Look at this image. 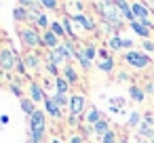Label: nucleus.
Masks as SVG:
<instances>
[{"instance_id":"obj_1","label":"nucleus","mask_w":154,"mask_h":143,"mask_svg":"<svg viewBox=\"0 0 154 143\" xmlns=\"http://www.w3.org/2000/svg\"><path fill=\"white\" fill-rule=\"evenodd\" d=\"M19 36H21V42L26 46H40L42 44V36H38V32L34 28H21Z\"/></svg>"},{"instance_id":"obj_2","label":"nucleus","mask_w":154,"mask_h":143,"mask_svg":"<svg viewBox=\"0 0 154 143\" xmlns=\"http://www.w3.org/2000/svg\"><path fill=\"white\" fill-rule=\"evenodd\" d=\"M125 61H127L131 67L141 70V67H146V65L150 63V57H148V55H143V53H137V51H129V53L125 55Z\"/></svg>"},{"instance_id":"obj_3","label":"nucleus","mask_w":154,"mask_h":143,"mask_svg":"<svg viewBox=\"0 0 154 143\" xmlns=\"http://www.w3.org/2000/svg\"><path fill=\"white\" fill-rule=\"evenodd\" d=\"M17 65H19L17 55L11 49H2V51H0V67H2V70H13Z\"/></svg>"},{"instance_id":"obj_4","label":"nucleus","mask_w":154,"mask_h":143,"mask_svg":"<svg viewBox=\"0 0 154 143\" xmlns=\"http://www.w3.org/2000/svg\"><path fill=\"white\" fill-rule=\"evenodd\" d=\"M85 95H72V99H70V112H72V116H80L82 114V109H85Z\"/></svg>"},{"instance_id":"obj_5","label":"nucleus","mask_w":154,"mask_h":143,"mask_svg":"<svg viewBox=\"0 0 154 143\" xmlns=\"http://www.w3.org/2000/svg\"><path fill=\"white\" fill-rule=\"evenodd\" d=\"M114 7L120 11V15H122L125 19H129L131 23L135 21V17H133V11H131V4H129V2H120V0H118V2H114Z\"/></svg>"},{"instance_id":"obj_6","label":"nucleus","mask_w":154,"mask_h":143,"mask_svg":"<svg viewBox=\"0 0 154 143\" xmlns=\"http://www.w3.org/2000/svg\"><path fill=\"white\" fill-rule=\"evenodd\" d=\"M131 11H133V17H137L141 23H143V21H148V11H146V7H143V4L133 2V4H131Z\"/></svg>"},{"instance_id":"obj_7","label":"nucleus","mask_w":154,"mask_h":143,"mask_svg":"<svg viewBox=\"0 0 154 143\" xmlns=\"http://www.w3.org/2000/svg\"><path fill=\"white\" fill-rule=\"evenodd\" d=\"M72 19H74L78 25H82L85 30H89V32H93V30H95V23H93V21H91L87 15H74Z\"/></svg>"},{"instance_id":"obj_8","label":"nucleus","mask_w":154,"mask_h":143,"mask_svg":"<svg viewBox=\"0 0 154 143\" xmlns=\"http://www.w3.org/2000/svg\"><path fill=\"white\" fill-rule=\"evenodd\" d=\"M42 44H45V46H49V49H57V46H59V38L49 30V32L42 36Z\"/></svg>"},{"instance_id":"obj_9","label":"nucleus","mask_w":154,"mask_h":143,"mask_svg":"<svg viewBox=\"0 0 154 143\" xmlns=\"http://www.w3.org/2000/svg\"><path fill=\"white\" fill-rule=\"evenodd\" d=\"M30 95H32V101L34 103H38V101H45L47 97H45V93H42V88L36 84V82H32V86H30Z\"/></svg>"},{"instance_id":"obj_10","label":"nucleus","mask_w":154,"mask_h":143,"mask_svg":"<svg viewBox=\"0 0 154 143\" xmlns=\"http://www.w3.org/2000/svg\"><path fill=\"white\" fill-rule=\"evenodd\" d=\"M45 105H47V112H49L51 118H59V107H57V103L53 101V97H47V99H45Z\"/></svg>"},{"instance_id":"obj_11","label":"nucleus","mask_w":154,"mask_h":143,"mask_svg":"<svg viewBox=\"0 0 154 143\" xmlns=\"http://www.w3.org/2000/svg\"><path fill=\"white\" fill-rule=\"evenodd\" d=\"M93 130H95V135H97V137H103L106 133H110V124L101 118L99 122H95V124H93Z\"/></svg>"},{"instance_id":"obj_12","label":"nucleus","mask_w":154,"mask_h":143,"mask_svg":"<svg viewBox=\"0 0 154 143\" xmlns=\"http://www.w3.org/2000/svg\"><path fill=\"white\" fill-rule=\"evenodd\" d=\"M131 28H133V32H135V34H139L141 38H148V36H150V30H148L141 21H137V19L131 23Z\"/></svg>"},{"instance_id":"obj_13","label":"nucleus","mask_w":154,"mask_h":143,"mask_svg":"<svg viewBox=\"0 0 154 143\" xmlns=\"http://www.w3.org/2000/svg\"><path fill=\"white\" fill-rule=\"evenodd\" d=\"M63 78H66L68 84H76V82H78V74H76L74 67H70V65L63 67Z\"/></svg>"},{"instance_id":"obj_14","label":"nucleus","mask_w":154,"mask_h":143,"mask_svg":"<svg viewBox=\"0 0 154 143\" xmlns=\"http://www.w3.org/2000/svg\"><path fill=\"white\" fill-rule=\"evenodd\" d=\"M99 120H101V112H99L97 107H91V109L87 112V122L95 124V122H99Z\"/></svg>"},{"instance_id":"obj_15","label":"nucleus","mask_w":154,"mask_h":143,"mask_svg":"<svg viewBox=\"0 0 154 143\" xmlns=\"http://www.w3.org/2000/svg\"><path fill=\"white\" fill-rule=\"evenodd\" d=\"M21 109H23L28 116H32V114L36 112V107H34V101H32V99H21Z\"/></svg>"},{"instance_id":"obj_16","label":"nucleus","mask_w":154,"mask_h":143,"mask_svg":"<svg viewBox=\"0 0 154 143\" xmlns=\"http://www.w3.org/2000/svg\"><path fill=\"white\" fill-rule=\"evenodd\" d=\"M13 17L19 19V21H23V19H30V13L26 11V7H17V9L13 11Z\"/></svg>"},{"instance_id":"obj_17","label":"nucleus","mask_w":154,"mask_h":143,"mask_svg":"<svg viewBox=\"0 0 154 143\" xmlns=\"http://www.w3.org/2000/svg\"><path fill=\"white\" fill-rule=\"evenodd\" d=\"M97 67H99L101 72H112V67H114V61H112L110 57H106L103 61H97Z\"/></svg>"},{"instance_id":"obj_18","label":"nucleus","mask_w":154,"mask_h":143,"mask_svg":"<svg viewBox=\"0 0 154 143\" xmlns=\"http://www.w3.org/2000/svg\"><path fill=\"white\" fill-rule=\"evenodd\" d=\"M129 95H131L133 101H143V91L137 88V86H131V88H129Z\"/></svg>"},{"instance_id":"obj_19","label":"nucleus","mask_w":154,"mask_h":143,"mask_svg":"<svg viewBox=\"0 0 154 143\" xmlns=\"http://www.w3.org/2000/svg\"><path fill=\"white\" fill-rule=\"evenodd\" d=\"M55 82H57V93H59V95H66L68 88H70V84L66 82V78H57Z\"/></svg>"},{"instance_id":"obj_20","label":"nucleus","mask_w":154,"mask_h":143,"mask_svg":"<svg viewBox=\"0 0 154 143\" xmlns=\"http://www.w3.org/2000/svg\"><path fill=\"white\" fill-rule=\"evenodd\" d=\"M139 135H143V137H154V130L150 128V124H148V120L139 124Z\"/></svg>"},{"instance_id":"obj_21","label":"nucleus","mask_w":154,"mask_h":143,"mask_svg":"<svg viewBox=\"0 0 154 143\" xmlns=\"http://www.w3.org/2000/svg\"><path fill=\"white\" fill-rule=\"evenodd\" d=\"M49 28H51V32H53V34H55V36H57V38H59V36H63V34H66V30H63V25H61V23H57V21H53V23H51V25H49Z\"/></svg>"},{"instance_id":"obj_22","label":"nucleus","mask_w":154,"mask_h":143,"mask_svg":"<svg viewBox=\"0 0 154 143\" xmlns=\"http://www.w3.org/2000/svg\"><path fill=\"white\" fill-rule=\"evenodd\" d=\"M23 61H26V65H28V67H36V65H38V57H36V55H32V53H28V55L23 57Z\"/></svg>"},{"instance_id":"obj_23","label":"nucleus","mask_w":154,"mask_h":143,"mask_svg":"<svg viewBox=\"0 0 154 143\" xmlns=\"http://www.w3.org/2000/svg\"><path fill=\"white\" fill-rule=\"evenodd\" d=\"M110 49H114V51H118V49H122V38H118V36H114V38H110Z\"/></svg>"},{"instance_id":"obj_24","label":"nucleus","mask_w":154,"mask_h":143,"mask_svg":"<svg viewBox=\"0 0 154 143\" xmlns=\"http://www.w3.org/2000/svg\"><path fill=\"white\" fill-rule=\"evenodd\" d=\"M101 143H116V133H114V130L106 133V135L101 137Z\"/></svg>"},{"instance_id":"obj_25","label":"nucleus","mask_w":154,"mask_h":143,"mask_svg":"<svg viewBox=\"0 0 154 143\" xmlns=\"http://www.w3.org/2000/svg\"><path fill=\"white\" fill-rule=\"evenodd\" d=\"M53 101L57 103V107H63V105L68 103V99H66V95H59V93H57V95H53Z\"/></svg>"},{"instance_id":"obj_26","label":"nucleus","mask_w":154,"mask_h":143,"mask_svg":"<svg viewBox=\"0 0 154 143\" xmlns=\"http://www.w3.org/2000/svg\"><path fill=\"white\" fill-rule=\"evenodd\" d=\"M40 7H45L49 11H55L57 9V2H55V0H45V2H40Z\"/></svg>"},{"instance_id":"obj_27","label":"nucleus","mask_w":154,"mask_h":143,"mask_svg":"<svg viewBox=\"0 0 154 143\" xmlns=\"http://www.w3.org/2000/svg\"><path fill=\"white\" fill-rule=\"evenodd\" d=\"M137 122H139V114H137V112H133V114H131V118H129V124L133 126V124H137Z\"/></svg>"},{"instance_id":"obj_28","label":"nucleus","mask_w":154,"mask_h":143,"mask_svg":"<svg viewBox=\"0 0 154 143\" xmlns=\"http://www.w3.org/2000/svg\"><path fill=\"white\" fill-rule=\"evenodd\" d=\"M143 51H150V53H154V42H150V40H143Z\"/></svg>"},{"instance_id":"obj_29","label":"nucleus","mask_w":154,"mask_h":143,"mask_svg":"<svg viewBox=\"0 0 154 143\" xmlns=\"http://www.w3.org/2000/svg\"><path fill=\"white\" fill-rule=\"evenodd\" d=\"M36 21H38V25H42V28H47V25H49V19H47L45 15H40V17L36 19Z\"/></svg>"},{"instance_id":"obj_30","label":"nucleus","mask_w":154,"mask_h":143,"mask_svg":"<svg viewBox=\"0 0 154 143\" xmlns=\"http://www.w3.org/2000/svg\"><path fill=\"white\" fill-rule=\"evenodd\" d=\"M122 49H133V40H122Z\"/></svg>"},{"instance_id":"obj_31","label":"nucleus","mask_w":154,"mask_h":143,"mask_svg":"<svg viewBox=\"0 0 154 143\" xmlns=\"http://www.w3.org/2000/svg\"><path fill=\"white\" fill-rule=\"evenodd\" d=\"M47 70H49L51 74H57V65H53V63H49V65H47Z\"/></svg>"},{"instance_id":"obj_32","label":"nucleus","mask_w":154,"mask_h":143,"mask_svg":"<svg viewBox=\"0 0 154 143\" xmlns=\"http://www.w3.org/2000/svg\"><path fill=\"white\" fill-rule=\"evenodd\" d=\"M70 143H85V141H82V137H78V135H76V137H72V139H70Z\"/></svg>"},{"instance_id":"obj_33","label":"nucleus","mask_w":154,"mask_h":143,"mask_svg":"<svg viewBox=\"0 0 154 143\" xmlns=\"http://www.w3.org/2000/svg\"><path fill=\"white\" fill-rule=\"evenodd\" d=\"M11 91H13V93H15V95H21V88H19V86H15V84H13V86H11Z\"/></svg>"},{"instance_id":"obj_34","label":"nucleus","mask_w":154,"mask_h":143,"mask_svg":"<svg viewBox=\"0 0 154 143\" xmlns=\"http://www.w3.org/2000/svg\"><path fill=\"white\" fill-rule=\"evenodd\" d=\"M148 88H150V93L154 95V82H152V84H148Z\"/></svg>"},{"instance_id":"obj_35","label":"nucleus","mask_w":154,"mask_h":143,"mask_svg":"<svg viewBox=\"0 0 154 143\" xmlns=\"http://www.w3.org/2000/svg\"><path fill=\"white\" fill-rule=\"evenodd\" d=\"M53 143H61V141H59V139H53Z\"/></svg>"},{"instance_id":"obj_36","label":"nucleus","mask_w":154,"mask_h":143,"mask_svg":"<svg viewBox=\"0 0 154 143\" xmlns=\"http://www.w3.org/2000/svg\"><path fill=\"white\" fill-rule=\"evenodd\" d=\"M150 143H154V137H152V141H150Z\"/></svg>"},{"instance_id":"obj_37","label":"nucleus","mask_w":154,"mask_h":143,"mask_svg":"<svg viewBox=\"0 0 154 143\" xmlns=\"http://www.w3.org/2000/svg\"><path fill=\"white\" fill-rule=\"evenodd\" d=\"M120 143H125V141H120Z\"/></svg>"},{"instance_id":"obj_38","label":"nucleus","mask_w":154,"mask_h":143,"mask_svg":"<svg viewBox=\"0 0 154 143\" xmlns=\"http://www.w3.org/2000/svg\"><path fill=\"white\" fill-rule=\"evenodd\" d=\"M143 143H148V141H143Z\"/></svg>"}]
</instances>
